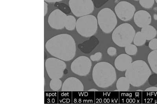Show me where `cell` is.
<instances>
[{"instance_id": "cell-30", "label": "cell", "mask_w": 157, "mask_h": 104, "mask_svg": "<svg viewBox=\"0 0 157 104\" xmlns=\"http://www.w3.org/2000/svg\"><path fill=\"white\" fill-rule=\"evenodd\" d=\"M142 91V90H138V91Z\"/></svg>"}, {"instance_id": "cell-24", "label": "cell", "mask_w": 157, "mask_h": 104, "mask_svg": "<svg viewBox=\"0 0 157 104\" xmlns=\"http://www.w3.org/2000/svg\"><path fill=\"white\" fill-rule=\"evenodd\" d=\"M148 46L149 48L152 50L157 49V39L154 38L150 41Z\"/></svg>"}, {"instance_id": "cell-21", "label": "cell", "mask_w": 157, "mask_h": 104, "mask_svg": "<svg viewBox=\"0 0 157 104\" xmlns=\"http://www.w3.org/2000/svg\"><path fill=\"white\" fill-rule=\"evenodd\" d=\"M125 51L126 53L128 55H135L137 53V48L135 44H130L125 47Z\"/></svg>"}, {"instance_id": "cell-25", "label": "cell", "mask_w": 157, "mask_h": 104, "mask_svg": "<svg viewBox=\"0 0 157 104\" xmlns=\"http://www.w3.org/2000/svg\"><path fill=\"white\" fill-rule=\"evenodd\" d=\"M107 53L111 56H115L117 53V50L116 48L113 47H110L107 49Z\"/></svg>"}, {"instance_id": "cell-3", "label": "cell", "mask_w": 157, "mask_h": 104, "mask_svg": "<svg viewBox=\"0 0 157 104\" xmlns=\"http://www.w3.org/2000/svg\"><path fill=\"white\" fill-rule=\"evenodd\" d=\"M152 72L148 64L142 60L132 63L126 71L125 77L130 85L140 87L144 85L151 76Z\"/></svg>"}, {"instance_id": "cell-13", "label": "cell", "mask_w": 157, "mask_h": 104, "mask_svg": "<svg viewBox=\"0 0 157 104\" xmlns=\"http://www.w3.org/2000/svg\"><path fill=\"white\" fill-rule=\"evenodd\" d=\"M134 20L137 26L142 28L150 25L152 22V17L147 11L140 10L134 14Z\"/></svg>"}, {"instance_id": "cell-12", "label": "cell", "mask_w": 157, "mask_h": 104, "mask_svg": "<svg viewBox=\"0 0 157 104\" xmlns=\"http://www.w3.org/2000/svg\"><path fill=\"white\" fill-rule=\"evenodd\" d=\"M84 90L81 81L74 77H70L66 79L61 88L63 92H82Z\"/></svg>"}, {"instance_id": "cell-7", "label": "cell", "mask_w": 157, "mask_h": 104, "mask_svg": "<svg viewBox=\"0 0 157 104\" xmlns=\"http://www.w3.org/2000/svg\"><path fill=\"white\" fill-rule=\"evenodd\" d=\"M45 65L48 75L51 79L62 78L67 67L64 61L56 57L47 59Z\"/></svg>"}, {"instance_id": "cell-29", "label": "cell", "mask_w": 157, "mask_h": 104, "mask_svg": "<svg viewBox=\"0 0 157 104\" xmlns=\"http://www.w3.org/2000/svg\"><path fill=\"white\" fill-rule=\"evenodd\" d=\"M88 91H98V90L94 89V88H92V89L88 90Z\"/></svg>"}, {"instance_id": "cell-8", "label": "cell", "mask_w": 157, "mask_h": 104, "mask_svg": "<svg viewBox=\"0 0 157 104\" xmlns=\"http://www.w3.org/2000/svg\"><path fill=\"white\" fill-rule=\"evenodd\" d=\"M68 5L71 12L77 17L90 14L94 8L92 0H69Z\"/></svg>"}, {"instance_id": "cell-31", "label": "cell", "mask_w": 157, "mask_h": 104, "mask_svg": "<svg viewBox=\"0 0 157 104\" xmlns=\"http://www.w3.org/2000/svg\"><path fill=\"white\" fill-rule=\"evenodd\" d=\"M155 2H156V3L157 4V0H155Z\"/></svg>"}, {"instance_id": "cell-17", "label": "cell", "mask_w": 157, "mask_h": 104, "mask_svg": "<svg viewBox=\"0 0 157 104\" xmlns=\"http://www.w3.org/2000/svg\"><path fill=\"white\" fill-rule=\"evenodd\" d=\"M147 59L152 71L157 74V49L151 52L148 54Z\"/></svg>"}, {"instance_id": "cell-15", "label": "cell", "mask_w": 157, "mask_h": 104, "mask_svg": "<svg viewBox=\"0 0 157 104\" xmlns=\"http://www.w3.org/2000/svg\"><path fill=\"white\" fill-rule=\"evenodd\" d=\"M141 32L146 40H148L155 38L157 34V30L155 28L150 25L142 28Z\"/></svg>"}, {"instance_id": "cell-9", "label": "cell", "mask_w": 157, "mask_h": 104, "mask_svg": "<svg viewBox=\"0 0 157 104\" xmlns=\"http://www.w3.org/2000/svg\"><path fill=\"white\" fill-rule=\"evenodd\" d=\"M92 63L87 57L81 56L78 57L71 63V71L81 76H85L90 72Z\"/></svg>"}, {"instance_id": "cell-22", "label": "cell", "mask_w": 157, "mask_h": 104, "mask_svg": "<svg viewBox=\"0 0 157 104\" xmlns=\"http://www.w3.org/2000/svg\"><path fill=\"white\" fill-rule=\"evenodd\" d=\"M155 0H139L140 5L142 7L149 9L152 7L155 3Z\"/></svg>"}, {"instance_id": "cell-26", "label": "cell", "mask_w": 157, "mask_h": 104, "mask_svg": "<svg viewBox=\"0 0 157 104\" xmlns=\"http://www.w3.org/2000/svg\"><path fill=\"white\" fill-rule=\"evenodd\" d=\"M48 12V4L47 2H44V16H45Z\"/></svg>"}, {"instance_id": "cell-11", "label": "cell", "mask_w": 157, "mask_h": 104, "mask_svg": "<svg viewBox=\"0 0 157 104\" xmlns=\"http://www.w3.org/2000/svg\"><path fill=\"white\" fill-rule=\"evenodd\" d=\"M67 15L61 10L56 9L51 13L48 18V23L53 29H61L65 28Z\"/></svg>"}, {"instance_id": "cell-23", "label": "cell", "mask_w": 157, "mask_h": 104, "mask_svg": "<svg viewBox=\"0 0 157 104\" xmlns=\"http://www.w3.org/2000/svg\"><path fill=\"white\" fill-rule=\"evenodd\" d=\"M102 57V53L100 52H98L95 53L93 55H91L90 57V60L92 61H99L101 60Z\"/></svg>"}, {"instance_id": "cell-19", "label": "cell", "mask_w": 157, "mask_h": 104, "mask_svg": "<svg viewBox=\"0 0 157 104\" xmlns=\"http://www.w3.org/2000/svg\"><path fill=\"white\" fill-rule=\"evenodd\" d=\"M146 39L141 32H138L136 33L133 42L134 44L136 46L144 45L146 42Z\"/></svg>"}, {"instance_id": "cell-5", "label": "cell", "mask_w": 157, "mask_h": 104, "mask_svg": "<svg viewBox=\"0 0 157 104\" xmlns=\"http://www.w3.org/2000/svg\"><path fill=\"white\" fill-rule=\"evenodd\" d=\"M98 28V20L93 15L89 14L81 17L77 20V31L84 37L93 36L96 33Z\"/></svg>"}, {"instance_id": "cell-2", "label": "cell", "mask_w": 157, "mask_h": 104, "mask_svg": "<svg viewBox=\"0 0 157 104\" xmlns=\"http://www.w3.org/2000/svg\"><path fill=\"white\" fill-rule=\"evenodd\" d=\"M92 78L98 87L103 88H108L113 85L116 81V70L110 63L101 62L94 67Z\"/></svg>"}, {"instance_id": "cell-6", "label": "cell", "mask_w": 157, "mask_h": 104, "mask_svg": "<svg viewBox=\"0 0 157 104\" xmlns=\"http://www.w3.org/2000/svg\"><path fill=\"white\" fill-rule=\"evenodd\" d=\"M97 20L100 29L106 33L113 32L117 24L116 13L109 8H105L101 10L98 14Z\"/></svg>"}, {"instance_id": "cell-32", "label": "cell", "mask_w": 157, "mask_h": 104, "mask_svg": "<svg viewBox=\"0 0 157 104\" xmlns=\"http://www.w3.org/2000/svg\"><path fill=\"white\" fill-rule=\"evenodd\" d=\"M134 1H139V0H134Z\"/></svg>"}, {"instance_id": "cell-14", "label": "cell", "mask_w": 157, "mask_h": 104, "mask_svg": "<svg viewBox=\"0 0 157 104\" xmlns=\"http://www.w3.org/2000/svg\"><path fill=\"white\" fill-rule=\"evenodd\" d=\"M132 63V58L127 54H121L117 56L114 62V65L119 71H126Z\"/></svg>"}, {"instance_id": "cell-20", "label": "cell", "mask_w": 157, "mask_h": 104, "mask_svg": "<svg viewBox=\"0 0 157 104\" xmlns=\"http://www.w3.org/2000/svg\"><path fill=\"white\" fill-rule=\"evenodd\" d=\"M62 82L60 79H52L50 83V87L53 91H59L62 87Z\"/></svg>"}, {"instance_id": "cell-18", "label": "cell", "mask_w": 157, "mask_h": 104, "mask_svg": "<svg viewBox=\"0 0 157 104\" xmlns=\"http://www.w3.org/2000/svg\"><path fill=\"white\" fill-rule=\"evenodd\" d=\"M76 20L74 16L71 15H67L65 29L69 31L74 30L76 28Z\"/></svg>"}, {"instance_id": "cell-28", "label": "cell", "mask_w": 157, "mask_h": 104, "mask_svg": "<svg viewBox=\"0 0 157 104\" xmlns=\"http://www.w3.org/2000/svg\"><path fill=\"white\" fill-rule=\"evenodd\" d=\"M45 2H60L63 0H44Z\"/></svg>"}, {"instance_id": "cell-10", "label": "cell", "mask_w": 157, "mask_h": 104, "mask_svg": "<svg viewBox=\"0 0 157 104\" xmlns=\"http://www.w3.org/2000/svg\"><path fill=\"white\" fill-rule=\"evenodd\" d=\"M136 8L130 2L126 1H121L115 7L116 16L123 21H130L134 16Z\"/></svg>"}, {"instance_id": "cell-1", "label": "cell", "mask_w": 157, "mask_h": 104, "mask_svg": "<svg viewBox=\"0 0 157 104\" xmlns=\"http://www.w3.org/2000/svg\"><path fill=\"white\" fill-rule=\"evenodd\" d=\"M45 47L52 56L64 61H71L76 53L75 40L72 36L67 33L57 35L49 39Z\"/></svg>"}, {"instance_id": "cell-16", "label": "cell", "mask_w": 157, "mask_h": 104, "mask_svg": "<svg viewBox=\"0 0 157 104\" xmlns=\"http://www.w3.org/2000/svg\"><path fill=\"white\" fill-rule=\"evenodd\" d=\"M130 84L125 77H121L116 83V87L118 91L125 92L129 89Z\"/></svg>"}, {"instance_id": "cell-27", "label": "cell", "mask_w": 157, "mask_h": 104, "mask_svg": "<svg viewBox=\"0 0 157 104\" xmlns=\"http://www.w3.org/2000/svg\"><path fill=\"white\" fill-rule=\"evenodd\" d=\"M145 91H157V87H150L145 90Z\"/></svg>"}, {"instance_id": "cell-4", "label": "cell", "mask_w": 157, "mask_h": 104, "mask_svg": "<svg viewBox=\"0 0 157 104\" xmlns=\"http://www.w3.org/2000/svg\"><path fill=\"white\" fill-rule=\"evenodd\" d=\"M136 31L132 25L128 23L122 24L113 30L112 38L116 45L125 47L132 43L136 34Z\"/></svg>"}]
</instances>
